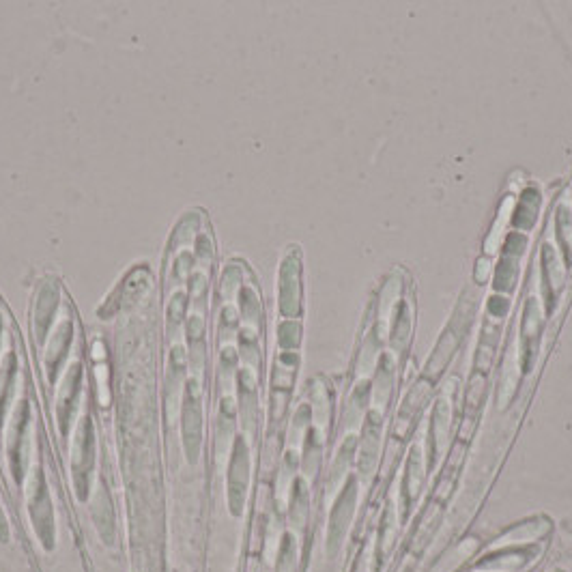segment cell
<instances>
[{
    "mask_svg": "<svg viewBox=\"0 0 572 572\" xmlns=\"http://www.w3.org/2000/svg\"><path fill=\"white\" fill-rule=\"evenodd\" d=\"M476 306H478V295L474 291H465L461 302L456 304L452 312V319L448 321L446 330L441 332L437 347L433 349L431 357H428V362L420 375L422 379L437 383L441 375L446 373L452 357L456 355V351L461 349L467 332L471 330V323H474V317H476Z\"/></svg>",
    "mask_w": 572,
    "mask_h": 572,
    "instance_id": "1",
    "label": "cell"
},
{
    "mask_svg": "<svg viewBox=\"0 0 572 572\" xmlns=\"http://www.w3.org/2000/svg\"><path fill=\"white\" fill-rule=\"evenodd\" d=\"M203 385L198 377L185 381L181 398V439L183 452L190 465H196L203 454V431H205V409H203Z\"/></svg>",
    "mask_w": 572,
    "mask_h": 572,
    "instance_id": "2",
    "label": "cell"
},
{
    "mask_svg": "<svg viewBox=\"0 0 572 572\" xmlns=\"http://www.w3.org/2000/svg\"><path fill=\"white\" fill-rule=\"evenodd\" d=\"M278 312L282 319H302L304 314V265L302 250L291 246L278 267Z\"/></svg>",
    "mask_w": 572,
    "mask_h": 572,
    "instance_id": "3",
    "label": "cell"
},
{
    "mask_svg": "<svg viewBox=\"0 0 572 572\" xmlns=\"http://www.w3.org/2000/svg\"><path fill=\"white\" fill-rule=\"evenodd\" d=\"M63 302H65V291L59 280L46 278L37 284L31 304V334L37 342V347L46 345L52 327L61 314Z\"/></svg>",
    "mask_w": 572,
    "mask_h": 572,
    "instance_id": "4",
    "label": "cell"
},
{
    "mask_svg": "<svg viewBox=\"0 0 572 572\" xmlns=\"http://www.w3.org/2000/svg\"><path fill=\"white\" fill-rule=\"evenodd\" d=\"M454 385L448 383L437 396V403L431 416V431H428V469H435L439 461L450 452L452 441V426H454Z\"/></svg>",
    "mask_w": 572,
    "mask_h": 572,
    "instance_id": "5",
    "label": "cell"
},
{
    "mask_svg": "<svg viewBox=\"0 0 572 572\" xmlns=\"http://www.w3.org/2000/svg\"><path fill=\"white\" fill-rule=\"evenodd\" d=\"M74 338H76V312L69 302V295H65L59 319H56L46 345L41 347L44 349V368L50 383H56V377L61 373V366L67 360Z\"/></svg>",
    "mask_w": 572,
    "mask_h": 572,
    "instance_id": "6",
    "label": "cell"
},
{
    "mask_svg": "<svg viewBox=\"0 0 572 572\" xmlns=\"http://www.w3.org/2000/svg\"><path fill=\"white\" fill-rule=\"evenodd\" d=\"M433 396H435V383L420 377L416 383L411 385V390L405 394L403 403H400L398 413H396L392 437H390V450L403 448V443L413 435V431H416L422 411Z\"/></svg>",
    "mask_w": 572,
    "mask_h": 572,
    "instance_id": "7",
    "label": "cell"
},
{
    "mask_svg": "<svg viewBox=\"0 0 572 572\" xmlns=\"http://www.w3.org/2000/svg\"><path fill=\"white\" fill-rule=\"evenodd\" d=\"M226 486H228V506H231V512L237 517L243 510V504H246L250 486V448L243 435H237L233 441Z\"/></svg>",
    "mask_w": 572,
    "mask_h": 572,
    "instance_id": "8",
    "label": "cell"
},
{
    "mask_svg": "<svg viewBox=\"0 0 572 572\" xmlns=\"http://www.w3.org/2000/svg\"><path fill=\"white\" fill-rule=\"evenodd\" d=\"M357 504V480L351 476L336 499V504L332 506L330 514V527H327V555L334 557L342 545H345V538L349 534V527L353 521V512Z\"/></svg>",
    "mask_w": 572,
    "mask_h": 572,
    "instance_id": "9",
    "label": "cell"
},
{
    "mask_svg": "<svg viewBox=\"0 0 572 572\" xmlns=\"http://www.w3.org/2000/svg\"><path fill=\"white\" fill-rule=\"evenodd\" d=\"M426 469L428 463L424 459V450L420 443H413L409 450V459H407V467H405V476H403V486H400V499H398V521L405 523L413 508H416L420 493L424 489L426 482Z\"/></svg>",
    "mask_w": 572,
    "mask_h": 572,
    "instance_id": "10",
    "label": "cell"
},
{
    "mask_svg": "<svg viewBox=\"0 0 572 572\" xmlns=\"http://www.w3.org/2000/svg\"><path fill=\"white\" fill-rule=\"evenodd\" d=\"M93 465H95V431H93L91 416L87 413V416L80 420L76 448H74V456H71V474H74V484H76L80 499H87Z\"/></svg>",
    "mask_w": 572,
    "mask_h": 572,
    "instance_id": "11",
    "label": "cell"
},
{
    "mask_svg": "<svg viewBox=\"0 0 572 572\" xmlns=\"http://www.w3.org/2000/svg\"><path fill=\"white\" fill-rule=\"evenodd\" d=\"M82 385H84L82 362L69 364L65 379L61 383V390H59V400H56V422H59L63 437L69 431L71 420H74V413L82 396Z\"/></svg>",
    "mask_w": 572,
    "mask_h": 572,
    "instance_id": "12",
    "label": "cell"
},
{
    "mask_svg": "<svg viewBox=\"0 0 572 572\" xmlns=\"http://www.w3.org/2000/svg\"><path fill=\"white\" fill-rule=\"evenodd\" d=\"M31 489H33L31 491V519L35 521L37 534L44 538V542H48L52 540V504H50L44 471L41 469H37Z\"/></svg>",
    "mask_w": 572,
    "mask_h": 572,
    "instance_id": "13",
    "label": "cell"
},
{
    "mask_svg": "<svg viewBox=\"0 0 572 572\" xmlns=\"http://www.w3.org/2000/svg\"><path fill=\"white\" fill-rule=\"evenodd\" d=\"M411 332H413V304L411 297L398 304L394 314V321L390 327V353L396 357V362L403 366L405 355L411 345Z\"/></svg>",
    "mask_w": 572,
    "mask_h": 572,
    "instance_id": "14",
    "label": "cell"
},
{
    "mask_svg": "<svg viewBox=\"0 0 572 572\" xmlns=\"http://www.w3.org/2000/svg\"><path fill=\"white\" fill-rule=\"evenodd\" d=\"M465 452H467V441H463V439L456 441L452 450L448 452V461H446V465H443V471L439 474L435 491H433L435 502L446 506V502L450 499L454 486H456V480H459L461 467L465 463Z\"/></svg>",
    "mask_w": 572,
    "mask_h": 572,
    "instance_id": "15",
    "label": "cell"
},
{
    "mask_svg": "<svg viewBox=\"0 0 572 572\" xmlns=\"http://www.w3.org/2000/svg\"><path fill=\"white\" fill-rule=\"evenodd\" d=\"M536 553V549H525V547H504L497 549L493 553L482 555L480 560L471 566V570H504V572H512L523 568L532 555Z\"/></svg>",
    "mask_w": 572,
    "mask_h": 572,
    "instance_id": "16",
    "label": "cell"
},
{
    "mask_svg": "<svg viewBox=\"0 0 572 572\" xmlns=\"http://www.w3.org/2000/svg\"><path fill=\"white\" fill-rule=\"evenodd\" d=\"M553 529L551 521L547 517H534L523 523H514L510 529L497 538V542H504V547H521L523 542H534L549 536Z\"/></svg>",
    "mask_w": 572,
    "mask_h": 572,
    "instance_id": "17",
    "label": "cell"
},
{
    "mask_svg": "<svg viewBox=\"0 0 572 572\" xmlns=\"http://www.w3.org/2000/svg\"><path fill=\"white\" fill-rule=\"evenodd\" d=\"M192 302L190 295L185 289H175L170 291L168 306H166V323H168V336H175L179 332V327H185L188 321V310Z\"/></svg>",
    "mask_w": 572,
    "mask_h": 572,
    "instance_id": "18",
    "label": "cell"
},
{
    "mask_svg": "<svg viewBox=\"0 0 572 572\" xmlns=\"http://www.w3.org/2000/svg\"><path fill=\"white\" fill-rule=\"evenodd\" d=\"M553 222H555V235L562 239L568 261H572V198L564 194L553 209Z\"/></svg>",
    "mask_w": 572,
    "mask_h": 572,
    "instance_id": "19",
    "label": "cell"
},
{
    "mask_svg": "<svg viewBox=\"0 0 572 572\" xmlns=\"http://www.w3.org/2000/svg\"><path fill=\"white\" fill-rule=\"evenodd\" d=\"M310 499H308V486L304 480L293 482V493H291V523L295 527L302 529L308 521V510H310Z\"/></svg>",
    "mask_w": 572,
    "mask_h": 572,
    "instance_id": "20",
    "label": "cell"
},
{
    "mask_svg": "<svg viewBox=\"0 0 572 572\" xmlns=\"http://www.w3.org/2000/svg\"><path fill=\"white\" fill-rule=\"evenodd\" d=\"M299 345H302V319H282L278 323L280 351H297Z\"/></svg>",
    "mask_w": 572,
    "mask_h": 572,
    "instance_id": "21",
    "label": "cell"
},
{
    "mask_svg": "<svg viewBox=\"0 0 572 572\" xmlns=\"http://www.w3.org/2000/svg\"><path fill=\"white\" fill-rule=\"evenodd\" d=\"M295 560H297V551H295L293 536H284L276 572H295Z\"/></svg>",
    "mask_w": 572,
    "mask_h": 572,
    "instance_id": "22",
    "label": "cell"
},
{
    "mask_svg": "<svg viewBox=\"0 0 572 572\" xmlns=\"http://www.w3.org/2000/svg\"><path fill=\"white\" fill-rule=\"evenodd\" d=\"M0 540H7V521L3 517V512H0Z\"/></svg>",
    "mask_w": 572,
    "mask_h": 572,
    "instance_id": "23",
    "label": "cell"
},
{
    "mask_svg": "<svg viewBox=\"0 0 572 572\" xmlns=\"http://www.w3.org/2000/svg\"><path fill=\"white\" fill-rule=\"evenodd\" d=\"M0 310H3V304H0ZM5 314H0V338H3V317H5Z\"/></svg>",
    "mask_w": 572,
    "mask_h": 572,
    "instance_id": "24",
    "label": "cell"
}]
</instances>
